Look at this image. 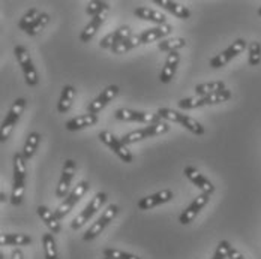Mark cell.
<instances>
[{
	"label": "cell",
	"instance_id": "cell-11",
	"mask_svg": "<svg viewBox=\"0 0 261 259\" xmlns=\"http://www.w3.org/2000/svg\"><path fill=\"white\" fill-rule=\"evenodd\" d=\"M183 174L191 180V182L194 183L197 187H200L201 189V192L203 193H212L213 190H215V186L212 184V183L197 169V168H194V166H186L185 169H183Z\"/></svg>",
	"mask_w": 261,
	"mask_h": 259
},
{
	"label": "cell",
	"instance_id": "cell-24",
	"mask_svg": "<svg viewBox=\"0 0 261 259\" xmlns=\"http://www.w3.org/2000/svg\"><path fill=\"white\" fill-rule=\"evenodd\" d=\"M141 44V38H140V35H132L129 39H126V41H123V42H119V44H116L113 48H111V51L114 52V54H125V52H128L132 48H135V47H138Z\"/></svg>",
	"mask_w": 261,
	"mask_h": 259
},
{
	"label": "cell",
	"instance_id": "cell-38",
	"mask_svg": "<svg viewBox=\"0 0 261 259\" xmlns=\"http://www.w3.org/2000/svg\"><path fill=\"white\" fill-rule=\"evenodd\" d=\"M144 129H146L147 136L150 138V136H156V135L167 133V132L170 130V125H168L167 122H158L155 125H150V126H147V128H144Z\"/></svg>",
	"mask_w": 261,
	"mask_h": 259
},
{
	"label": "cell",
	"instance_id": "cell-43",
	"mask_svg": "<svg viewBox=\"0 0 261 259\" xmlns=\"http://www.w3.org/2000/svg\"><path fill=\"white\" fill-rule=\"evenodd\" d=\"M246 41L245 39H236L234 42L227 48V51H228V54L234 59L236 55H239L240 52H243L245 51V48H246Z\"/></svg>",
	"mask_w": 261,
	"mask_h": 259
},
{
	"label": "cell",
	"instance_id": "cell-34",
	"mask_svg": "<svg viewBox=\"0 0 261 259\" xmlns=\"http://www.w3.org/2000/svg\"><path fill=\"white\" fill-rule=\"evenodd\" d=\"M204 98H206V105L221 104V102H227L231 98V92L225 89V90L216 92V93L209 95V96H204Z\"/></svg>",
	"mask_w": 261,
	"mask_h": 259
},
{
	"label": "cell",
	"instance_id": "cell-37",
	"mask_svg": "<svg viewBox=\"0 0 261 259\" xmlns=\"http://www.w3.org/2000/svg\"><path fill=\"white\" fill-rule=\"evenodd\" d=\"M146 138H149V136H147V133H146V129L143 128V129L134 130V132L126 133V135L122 138V142H123L125 146H129V144H134V142L141 141V139H146Z\"/></svg>",
	"mask_w": 261,
	"mask_h": 259
},
{
	"label": "cell",
	"instance_id": "cell-18",
	"mask_svg": "<svg viewBox=\"0 0 261 259\" xmlns=\"http://www.w3.org/2000/svg\"><path fill=\"white\" fill-rule=\"evenodd\" d=\"M98 123V116H93V114H84V116H79V117H74L71 119L69 122H66L65 128L68 130H81L84 128H90V126H95Z\"/></svg>",
	"mask_w": 261,
	"mask_h": 259
},
{
	"label": "cell",
	"instance_id": "cell-3",
	"mask_svg": "<svg viewBox=\"0 0 261 259\" xmlns=\"http://www.w3.org/2000/svg\"><path fill=\"white\" fill-rule=\"evenodd\" d=\"M14 52H15V57H17V60H18L21 69H23V74H24V78H26L27 85H30V87L36 85L38 81H39V78H38L36 69H35V66H33V62H32V59H30V54L27 51L26 47L17 45Z\"/></svg>",
	"mask_w": 261,
	"mask_h": 259
},
{
	"label": "cell",
	"instance_id": "cell-21",
	"mask_svg": "<svg viewBox=\"0 0 261 259\" xmlns=\"http://www.w3.org/2000/svg\"><path fill=\"white\" fill-rule=\"evenodd\" d=\"M32 238L26 234H2L0 244L2 246H29Z\"/></svg>",
	"mask_w": 261,
	"mask_h": 259
},
{
	"label": "cell",
	"instance_id": "cell-14",
	"mask_svg": "<svg viewBox=\"0 0 261 259\" xmlns=\"http://www.w3.org/2000/svg\"><path fill=\"white\" fill-rule=\"evenodd\" d=\"M108 11H110V8L102 11L101 14L95 15V17L90 20V23L86 26V28H84L83 33H81V36H80L81 42H89V41L93 39V36L96 35V32L99 30V27L102 26V23L105 21V18H107V15H108Z\"/></svg>",
	"mask_w": 261,
	"mask_h": 259
},
{
	"label": "cell",
	"instance_id": "cell-13",
	"mask_svg": "<svg viewBox=\"0 0 261 259\" xmlns=\"http://www.w3.org/2000/svg\"><path fill=\"white\" fill-rule=\"evenodd\" d=\"M179 60H180V55L177 51H173L168 54L167 60H165V66L162 68L161 71V82L164 84H168L174 75H176V71H177V65H179Z\"/></svg>",
	"mask_w": 261,
	"mask_h": 259
},
{
	"label": "cell",
	"instance_id": "cell-46",
	"mask_svg": "<svg viewBox=\"0 0 261 259\" xmlns=\"http://www.w3.org/2000/svg\"><path fill=\"white\" fill-rule=\"evenodd\" d=\"M258 15H260V17H261V8H260V9H258Z\"/></svg>",
	"mask_w": 261,
	"mask_h": 259
},
{
	"label": "cell",
	"instance_id": "cell-30",
	"mask_svg": "<svg viewBox=\"0 0 261 259\" xmlns=\"http://www.w3.org/2000/svg\"><path fill=\"white\" fill-rule=\"evenodd\" d=\"M156 114L159 119H164V120H167V122H173V123H179V125H180V122H182L183 114L174 111V109H170V108H159Z\"/></svg>",
	"mask_w": 261,
	"mask_h": 259
},
{
	"label": "cell",
	"instance_id": "cell-35",
	"mask_svg": "<svg viewBox=\"0 0 261 259\" xmlns=\"http://www.w3.org/2000/svg\"><path fill=\"white\" fill-rule=\"evenodd\" d=\"M249 65L251 66H257V65H260L261 62V44L260 42H257V41H254V42H251L249 44Z\"/></svg>",
	"mask_w": 261,
	"mask_h": 259
},
{
	"label": "cell",
	"instance_id": "cell-9",
	"mask_svg": "<svg viewBox=\"0 0 261 259\" xmlns=\"http://www.w3.org/2000/svg\"><path fill=\"white\" fill-rule=\"evenodd\" d=\"M209 199H210L209 193H201L200 196H197V198L192 201V204H191V206L186 208L182 214H180L179 222H180L182 225H189L191 222H194V219L197 217V214H198V213L203 210V207L209 203Z\"/></svg>",
	"mask_w": 261,
	"mask_h": 259
},
{
	"label": "cell",
	"instance_id": "cell-15",
	"mask_svg": "<svg viewBox=\"0 0 261 259\" xmlns=\"http://www.w3.org/2000/svg\"><path fill=\"white\" fill-rule=\"evenodd\" d=\"M173 32V26L171 24H162V26L153 27V28H147L144 30L140 38H141V44H152L155 42L158 39H162L165 36H168L170 33Z\"/></svg>",
	"mask_w": 261,
	"mask_h": 259
},
{
	"label": "cell",
	"instance_id": "cell-44",
	"mask_svg": "<svg viewBox=\"0 0 261 259\" xmlns=\"http://www.w3.org/2000/svg\"><path fill=\"white\" fill-rule=\"evenodd\" d=\"M228 259H246L237 249H234V247H231L230 249V252H228Z\"/></svg>",
	"mask_w": 261,
	"mask_h": 259
},
{
	"label": "cell",
	"instance_id": "cell-39",
	"mask_svg": "<svg viewBox=\"0 0 261 259\" xmlns=\"http://www.w3.org/2000/svg\"><path fill=\"white\" fill-rule=\"evenodd\" d=\"M108 8H110V6H108V3H105V2L92 0V2H89V5H87V8H86V12H87L89 15L95 17V15L101 14L102 11L108 9Z\"/></svg>",
	"mask_w": 261,
	"mask_h": 259
},
{
	"label": "cell",
	"instance_id": "cell-23",
	"mask_svg": "<svg viewBox=\"0 0 261 259\" xmlns=\"http://www.w3.org/2000/svg\"><path fill=\"white\" fill-rule=\"evenodd\" d=\"M39 142H41V135L38 133V132H32V133H29V136H27L26 142H24V149H23V156L26 157V160L29 159H32L33 155H35V152H36V149H38V146H39Z\"/></svg>",
	"mask_w": 261,
	"mask_h": 259
},
{
	"label": "cell",
	"instance_id": "cell-16",
	"mask_svg": "<svg viewBox=\"0 0 261 259\" xmlns=\"http://www.w3.org/2000/svg\"><path fill=\"white\" fill-rule=\"evenodd\" d=\"M36 211H38V216L42 219V222L47 225V228L51 231V234L60 233V229H62L60 220L57 219L54 211H51L50 208H47L45 206H39V207L36 208Z\"/></svg>",
	"mask_w": 261,
	"mask_h": 259
},
{
	"label": "cell",
	"instance_id": "cell-26",
	"mask_svg": "<svg viewBox=\"0 0 261 259\" xmlns=\"http://www.w3.org/2000/svg\"><path fill=\"white\" fill-rule=\"evenodd\" d=\"M42 244H44V252H45V259H59L57 253V246L53 234H44L42 235Z\"/></svg>",
	"mask_w": 261,
	"mask_h": 259
},
{
	"label": "cell",
	"instance_id": "cell-8",
	"mask_svg": "<svg viewBox=\"0 0 261 259\" xmlns=\"http://www.w3.org/2000/svg\"><path fill=\"white\" fill-rule=\"evenodd\" d=\"M75 162L74 160H66L65 165H63V171H62V177H60V182H59V186L56 189V196L57 198H66L71 192V183H72V179L75 176Z\"/></svg>",
	"mask_w": 261,
	"mask_h": 259
},
{
	"label": "cell",
	"instance_id": "cell-47",
	"mask_svg": "<svg viewBox=\"0 0 261 259\" xmlns=\"http://www.w3.org/2000/svg\"><path fill=\"white\" fill-rule=\"evenodd\" d=\"M104 259H108V258H104Z\"/></svg>",
	"mask_w": 261,
	"mask_h": 259
},
{
	"label": "cell",
	"instance_id": "cell-36",
	"mask_svg": "<svg viewBox=\"0 0 261 259\" xmlns=\"http://www.w3.org/2000/svg\"><path fill=\"white\" fill-rule=\"evenodd\" d=\"M104 258L108 259H141L137 255H132L128 252H123V250H119V249H105L104 250Z\"/></svg>",
	"mask_w": 261,
	"mask_h": 259
},
{
	"label": "cell",
	"instance_id": "cell-17",
	"mask_svg": "<svg viewBox=\"0 0 261 259\" xmlns=\"http://www.w3.org/2000/svg\"><path fill=\"white\" fill-rule=\"evenodd\" d=\"M134 14H135L138 18H141V20H144V21H152V23H155L158 26L165 24V20H167L165 14H162L161 11L150 9V8H146V6L137 8V9L134 11Z\"/></svg>",
	"mask_w": 261,
	"mask_h": 259
},
{
	"label": "cell",
	"instance_id": "cell-12",
	"mask_svg": "<svg viewBox=\"0 0 261 259\" xmlns=\"http://www.w3.org/2000/svg\"><path fill=\"white\" fill-rule=\"evenodd\" d=\"M130 36H132V32H130V27L129 26H122L119 27L117 30H114L113 33H110V35H107L104 39L99 42V45H101V48H113L116 44H119V42H123V41H126V39H129Z\"/></svg>",
	"mask_w": 261,
	"mask_h": 259
},
{
	"label": "cell",
	"instance_id": "cell-28",
	"mask_svg": "<svg viewBox=\"0 0 261 259\" xmlns=\"http://www.w3.org/2000/svg\"><path fill=\"white\" fill-rule=\"evenodd\" d=\"M41 15H42V14H41L38 9H35V8L29 9L26 14L23 15V18L20 20V23H18V28L26 32L29 27H32L35 23H36V21H38V18H39Z\"/></svg>",
	"mask_w": 261,
	"mask_h": 259
},
{
	"label": "cell",
	"instance_id": "cell-45",
	"mask_svg": "<svg viewBox=\"0 0 261 259\" xmlns=\"http://www.w3.org/2000/svg\"><path fill=\"white\" fill-rule=\"evenodd\" d=\"M12 259H24L23 258V252H21L20 249H15V250L12 252Z\"/></svg>",
	"mask_w": 261,
	"mask_h": 259
},
{
	"label": "cell",
	"instance_id": "cell-6",
	"mask_svg": "<svg viewBox=\"0 0 261 259\" xmlns=\"http://www.w3.org/2000/svg\"><path fill=\"white\" fill-rule=\"evenodd\" d=\"M99 139L104 142L105 146H108L125 163H130L132 162V153L128 150V147L122 142V139L116 138L110 130H102L99 133Z\"/></svg>",
	"mask_w": 261,
	"mask_h": 259
},
{
	"label": "cell",
	"instance_id": "cell-42",
	"mask_svg": "<svg viewBox=\"0 0 261 259\" xmlns=\"http://www.w3.org/2000/svg\"><path fill=\"white\" fill-rule=\"evenodd\" d=\"M230 249H231V244H230L227 240L219 241V244H218V247H216V252H215V255H213V258L212 259L228 258V252H230Z\"/></svg>",
	"mask_w": 261,
	"mask_h": 259
},
{
	"label": "cell",
	"instance_id": "cell-33",
	"mask_svg": "<svg viewBox=\"0 0 261 259\" xmlns=\"http://www.w3.org/2000/svg\"><path fill=\"white\" fill-rule=\"evenodd\" d=\"M203 105H206V98L198 96V95L179 101V106L182 109H194V108H198V106H203Z\"/></svg>",
	"mask_w": 261,
	"mask_h": 259
},
{
	"label": "cell",
	"instance_id": "cell-22",
	"mask_svg": "<svg viewBox=\"0 0 261 259\" xmlns=\"http://www.w3.org/2000/svg\"><path fill=\"white\" fill-rule=\"evenodd\" d=\"M225 90V84L224 81H212V82H204V84H198L195 87V93L198 96H209L216 92Z\"/></svg>",
	"mask_w": 261,
	"mask_h": 259
},
{
	"label": "cell",
	"instance_id": "cell-29",
	"mask_svg": "<svg viewBox=\"0 0 261 259\" xmlns=\"http://www.w3.org/2000/svg\"><path fill=\"white\" fill-rule=\"evenodd\" d=\"M26 180H18L14 182L12 186V193H11V203L14 206H20L23 203V195H24V189H26Z\"/></svg>",
	"mask_w": 261,
	"mask_h": 259
},
{
	"label": "cell",
	"instance_id": "cell-31",
	"mask_svg": "<svg viewBox=\"0 0 261 259\" xmlns=\"http://www.w3.org/2000/svg\"><path fill=\"white\" fill-rule=\"evenodd\" d=\"M48 23H50V15L45 14V12H42V15L38 18V21H36L32 27H29L26 30V33L29 36H36L38 33H41V32L45 28V26H47Z\"/></svg>",
	"mask_w": 261,
	"mask_h": 259
},
{
	"label": "cell",
	"instance_id": "cell-40",
	"mask_svg": "<svg viewBox=\"0 0 261 259\" xmlns=\"http://www.w3.org/2000/svg\"><path fill=\"white\" fill-rule=\"evenodd\" d=\"M117 95H119V87H117V85H108L104 92L98 96V99L107 106V105L110 104Z\"/></svg>",
	"mask_w": 261,
	"mask_h": 259
},
{
	"label": "cell",
	"instance_id": "cell-4",
	"mask_svg": "<svg viewBox=\"0 0 261 259\" xmlns=\"http://www.w3.org/2000/svg\"><path fill=\"white\" fill-rule=\"evenodd\" d=\"M105 201H107V193H104V192L96 193L95 198L89 203V206L84 208L79 216L72 220L71 228H72V229H80L81 226H84V225L89 222V219H92L93 214H95L98 210H101V207L105 204Z\"/></svg>",
	"mask_w": 261,
	"mask_h": 259
},
{
	"label": "cell",
	"instance_id": "cell-32",
	"mask_svg": "<svg viewBox=\"0 0 261 259\" xmlns=\"http://www.w3.org/2000/svg\"><path fill=\"white\" fill-rule=\"evenodd\" d=\"M180 125L185 126L188 130H191L192 133H195V135H203V133H204V128L201 126V123H198L195 119H192V117H189V116H185V114H183Z\"/></svg>",
	"mask_w": 261,
	"mask_h": 259
},
{
	"label": "cell",
	"instance_id": "cell-25",
	"mask_svg": "<svg viewBox=\"0 0 261 259\" xmlns=\"http://www.w3.org/2000/svg\"><path fill=\"white\" fill-rule=\"evenodd\" d=\"M26 157L23 153L14 156V182L26 180Z\"/></svg>",
	"mask_w": 261,
	"mask_h": 259
},
{
	"label": "cell",
	"instance_id": "cell-7",
	"mask_svg": "<svg viewBox=\"0 0 261 259\" xmlns=\"http://www.w3.org/2000/svg\"><path fill=\"white\" fill-rule=\"evenodd\" d=\"M114 117L117 120L122 122H140V123H147L155 125L158 123V114H147V112H141V111H134V109H128V108H120L114 112Z\"/></svg>",
	"mask_w": 261,
	"mask_h": 259
},
{
	"label": "cell",
	"instance_id": "cell-2",
	"mask_svg": "<svg viewBox=\"0 0 261 259\" xmlns=\"http://www.w3.org/2000/svg\"><path fill=\"white\" fill-rule=\"evenodd\" d=\"M90 189V184L87 182H80L72 190H71V193L63 199V203L59 206V207L56 208V216H57V219L59 220H62L72 208L77 206V203H79L80 199H81V196L87 192Z\"/></svg>",
	"mask_w": 261,
	"mask_h": 259
},
{
	"label": "cell",
	"instance_id": "cell-5",
	"mask_svg": "<svg viewBox=\"0 0 261 259\" xmlns=\"http://www.w3.org/2000/svg\"><path fill=\"white\" fill-rule=\"evenodd\" d=\"M117 213H119V207L117 206H108L107 210H105L104 213L101 214V217L89 228V231L83 235V240L84 241H90V240H95L99 234L104 231L105 228H107V225L110 223V222H113V219L117 216Z\"/></svg>",
	"mask_w": 261,
	"mask_h": 259
},
{
	"label": "cell",
	"instance_id": "cell-20",
	"mask_svg": "<svg viewBox=\"0 0 261 259\" xmlns=\"http://www.w3.org/2000/svg\"><path fill=\"white\" fill-rule=\"evenodd\" d=\"M75 87L74 85H65L62 89V95H60V99H59V104H57V111L60 114H65L71 109L72 102H74V98H75Z\"/></svg>",
	"mask_w": 261,
	"mask_h": 259
},
{
	"label": "cell",
	"instance_id": "cell-41",
	"mask_svg": "<svg viewBox=\"0 0 261 259\" xmlns=\"http://www.w3.org/2000/svg\"><path fill=\"white\" fill-rule=\"evenodd\" d=\"M231 59H233V57H231V55L228 54V51L225 50V51H222L221 54L215 55V57L210 60V66H212V68H215V69L222 68V66H225Z\"/></svg>",
	"mask_w": 261,
	"mask_h": 259
},
{
	"label": "cell",
	"instance_id": "cell-1",
	"mask_svg": "<svg viewBox=\"0 0 261 259\" xmlns=\"http://www.w3.org/2000/svg\"><path fill=\"white\" fill-rule=\"evenodd\" d=\"M24 108H26V99H24V98H20V99H17V101L12 104L9 112H8V116L5 117V120H3V123H2V130H0V141H2V142H5V141L9 138L11 132L14 130L15 125L18 123V120H20V117H21Z\"/></svg>",
	"mask_w": 261,
	"mask_h": 259
},
{
	"label": "cell",
	"instance_id": "cell-27",
	"mask_svg": "<svg viewBox=\"0 0 261 259\" xmlns=\"http://www.w3.org/2000/svg\"><path fill=\"white\" fill-rule=\"evenodd\" d=\"M183 47H186V39H183V38H171V39H164L162 42H159V45H158V48L161 50V51H168V52H173V51H177V50H180Z\"/></svg>",
	"mask_w": 261,
	"mask_h": 259
},
{
	"label": "cell",
	"instance_id": "cell-19",
	"mask_svg": "<svg viewBox=\"0 0 261 259\" xmlns=\"http://www.w3.org/2000/svg\"><path fill=\"white\" fill-rule=\"evenodd\" d=\"M155 3L159 5V6H162L164 9H167L168 12L174 14L180 20H188L191 17V11L186 6L177 3V2H171V0H155Z\"/></svg>",
	"mask_w": 261,
	"mask_h": 259
},
{
	"label": "cell",
	"instance_id": "cell-10",
	"mask_svg": "<svg viewBox=\"0 0 261 259\" xmlns=\"http://www.w3.org/2000/svg\"><path fill=\"white\" fill-rule=\"evenodd\" d=\"M173 192L170 189H164L161 192H156L150 196H146L143 199L138 201V210H150V208L161 206V204H165L168 201L173 199Z\"/></svg>",
	"mask_w": 261,
	"mask_h": 259
}]
</instances>
